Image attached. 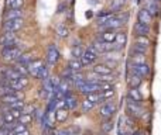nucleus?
<instances>
[{
  "instance_id": "42",
  "label": "nucleus",
  "mask_w": 161,
  "mask_h": 135,
  "mask_svg": "<svg viewBox=\"0 0 161 135\" xmlns=\"http://www.w3.org/2000/svg\"><path fill=\"white\" fill-rule=\"evenodd\" d=\"M156 2H157V3H161V0H156Z\"/></svg>"
},
{
  "instance_id": "9",
  "label": "nucleus",
  "mask_w": 161,
  "mask_h": 135,
  "mask_svg": "<svg viewBox=\"0 0 161 135\" xmlns=\"http://www.w3.org/2000/svg\"><path fill=\"white\" fill-rule=\"evenodd\" d=\"M7 82L13 91H23L28 86V79L25 76H21L16 80H7Z\"/></svg>"
},
{
  "instance_id": "34",
  "label": "nucleus",
  "mask_w": 161,
  "mask_h": 135,
  "mask_svg": "<svg viewBox=\"0 0 161 135\" xmlns=\"http://www.w3.org/2000/svg\"><path fill=\"white\" fill-rule=\"evenodd\" d=\"M57 35L59 37V38H67L68 35H69V30H68V27L65 24H58L57 25Z\"/></svg>"
},
{
  "instance_id": "20",
  "label": "nucleus",
  "mask_w": 161,
  "mask_h": 135,
  "mask_svg": "<svg viewBox=\"0 0 161 135\" xmlns=\"http://www.w3.org/2000/svg\"><path fill=\"white\" fill-rule=\"evenodd\" d=\"M68 116H69V110L67 107H58L54 111V117H55V121L58 124H62V122L67 121Z\"/></svg>"
},
{
  "instance_id": "25",
  "label": "nucleus",
  "mask_w": 161,
  "mask_h": 135,
  "mask_svg": "<svg viewBox=\"0 0 161 135\" xmlns=\"http://www.w3.org/2000/svg\"><path fill=\"white\" fill-rule=\"evenodd\" d=\"M25 0H4L6 10H20L23 8Z\"/></svg>"
},
{
  "instance_id": "1",
  "label": "nucleus",
  "mask_w": 161,
  "mask_h": 135,
  "mask_svg": "<svg viewBox=\"0 0 161 135\" xmlns=\"http://www.w3.org/2000/svg\"><path fill=\"white\" fill-rule=\"evenodd\" d=\"M21 55H23V51L19 45H10V47L2 48V58L6 62H17Z\"/></svg>"
},
{
  "instance_id": "30",
  "label": "nucleus",
  "mask_w": 161,
  "mask_h": 135,
  "mask_svg": "<svg viewBox=\"0 0 161 135\" xmlns=\"http://www.w3.org/2000/svg\"><path fill=\"white\" fill-rule=\"evenodd\" d=\"M112 16H113V13H112V11H100V13H97V16H96L97 24H99V25H103L109 18H110Z\"/></svg>"
},
{
  "instance_id": "17",
  "label": "nucleus",
  "mask_w": 161,
  "mask_h": 135,
  "mask_svg": "<svg viewBox=\"0 0 161 135\" xmlns=\"http://www.w3.org/2000/svg\"><path fill=\"white\" fill-rule=\"evenodd\" d=\"M116 34H117L116 30H102L97 39H100L103 42H108V44H113L114 39H116Z\"/></svg>"
},
{
  "instance_id": "4",
  "label": "nucleus",
  "mask_w": 161,
  "mask_h": 135,
  "mask_svg": "<svg viewBox=\"0 0 161 135\" xmlns=\"http://www.w3.org/2000/svg\"><path fill=\"white\" fill-rule=\"evenodd\" d=\"M24 25V20L23 18H14V20H6L3 23V30L7 33H17L19 30H21Z\"/></svg>"
},
{
  "instance_id": "27",
  "label": "nucleus",
  "mask_w": 161,
  "mask_h": 135,
  "mask_svg": "<svg viewBox=\"0 0 161 135\" xmlns=\"http://www.w3.org/2000/svg\"><path fill=\"white\" fill-rule=\"evenodd\" d=\"M142 83H143V77L130 73V76H129V79H127L129 87H130V89H137V87H140V86H142Z\"/></svg>"
},
{
  "instance_id": "33",
  "label": "nucleus",
  "mask_w": 161,
  "mask_h": 135,
  "mask_svg": "<svg viewBox=\"0 0 161 135\" xmlns=\"http://www.w3.org/2000/svg\"><path fill=\"white\" fill-rule=\"evenodd\" d=\"M33 61L34 59H33V55H31V54H23L16 64H20V65H23V66H28Z\"/></svg>"
},
{
  "instance_id": "40",
  "label": "nucleus",
  "mask_w": 161,
  "mask_h": 135,
  "mask_svg": "<svg viewBox=\"0 0 161 135\" xmlns=\"http://www.w3.org/2000/svg\"><path fill=\"white\" fill-rule=\"evenodd\" d=\"M130 135H146L144 131H142V130H136L134 132H131Z\"/></svg>"
},
{
  "instance_id": "38",
  "label": "nucleus",
  "mask_w": 161,
  "mask_h": 135,
  "mask_svg": "<svg viewBox=\"0 0 161 135\" xmlns=\"http://www.w3.org/2000/svg\"><path fill=\"white\" fill-rule=\"evenodd\" d=\"M112 130H113V122H112L110 120H106V121H103V124H102V131H103V132L109 134Z\"/></svg>"
},
{
  "instance_id": "31",
  "label": "nucleus",
  "mask_w": 161,
  "mask_h": 135,
  "mask_svg": "<svg viewBox=\"0 0 161 135\" xmlns=\"http://www.w3.org/2000/svg\"><path fill=\"white\" fill-rule=\"evenodd\" d=\"M82 54H83V47H82V45H80V44L72 45V48H71V55H72L74 59H80Z\"/></svg>"
},
{
  "instance_id": "32",
  "label": "nucleus",
  "mask_w": 161,
  "mask_h": 135,
  "mask_svg": "<svg viewBox=\"0 0 161 135\" xmlns=\"http://www.w3.org/2000/svg\"><path fill=\"white\" fill-rule=\"evenodd\" d=\"M134 44H139V45H143V47L148 48L151 44V41H150V38L146 35H136L134 37Z\"/></svg>"
},
{
  "instance_id": "23",
  "label": "nucleus",
  "mask_w": 161,
  "mask_h": 135,
  "mask_svg": "<svg viewBox=\"0 0 161 135\" xmlns=\"http://www.w3.org/2000/svg\"><path fill=\"white\" fill-rule=\"evenodd\" d=\"M64 101H65V107H67L68 110H75V108L78 107V97L72 93L67 94V96L64 97Z\"/></svg>"
},
{
  "instance_id": "26",
  "label": "nucleus",
  "mask_w": 161,
  "mask_h": 135,
  "mask_svg": "<svg viewBox=\"0 0 161 135\" xmlns=\"http://www.w3.org/2000/svg\"><path fill=\"white\" fill-rule=\"evenodd\" d=\"M82 68H85L82 65V62H80V59H71L69 62H68V65H67V69L68 70H71V72H74V73H78V72L82 70Z\"/></svg>"
},
{
  "instance_id": "39",
  "label": "nucleus",
  "mask_w": 161,
  "mask_h": 135,
  "mask_svg": "<svg viewBox=\"0 0 161 135\" xmlns=\"http://www.w3.org/2000/svg\"><path fill=\"white\" fill-rule=\"evenodd\" d=\"M45 135H58V132L53 127H47L45 128Z\"/></svg>"
},
{
  "instance_id": "24",
  "label": "nucleus",
  "mask_w": 161,
  "mask_h": 135,
  "mask_svg": "<svg viewBox=\"0 0 161 135\" xmlns=\"http://www.w3.org/2000/svg\"><path fill=\"white\" fill-rule=\"evenodd\" d=\"M125 6H126V0H112L109 11H112L113 14H119V13H122Z\"/></svg>"
},
{
  "instance_id": "36",
  "label": "nucleus",
  "mask_w": 161,
  "mask_h": 135,
  "mask_svg": "<svg viewBox=\"0 0 161 135\" xmlns=\"http://www.w3.org/2000/svg\"><path fill=\"white\" fill-rule=\"evenodd\" d=\"M93 107H95V104H93L92 101H89V100L86 99V97L83 99V101L80 103V108H82L83 113H88V111H91Z\"/></svg>"
},
{
  "instance_id": "21",
  "label": "nucleus",
  "mask_w": 161,
  "mask_h": 135,
  "mask_svg": "<svg viewBox=\"0 0 161 135\" xmlns=\"http://www.w3.org/2000/svg\"><path fill=\"white\" fill-rule=\"evenodd\" d=\"M153 20H154V17L151 16V14L148 13V11L146 10L144 7H143V8H140L139 14H137V21L143 23V24L151 25V24H153Z\"/></svg>"
},
{
  "instance_id": "6",
  "label": "nucleus",
  "mask_w": 161,
  "mask_h": 135,
  "mask_svg": "<svg viewBox=\"0 0 161 135\" xmlns=\"http://www.w3.org/2000/svg\"><path fill=\"white\" fill-rule=\"evenodd\" d=\"M91 47L93 48L97 54H105V55L109 52H112V51H116V48H114L113 44H108V42H103V41H100V39L93 41V44H92Z\"/></svg>"
},
{
  "instance_id": "19",
  "label": "nucleus",
  "mask_w": 161,
  "mask_h": 135,
  "mask_svg": "<svg viewBox=\"0 0 161 135\" xmlns=\"http://www.w3.org/2000/svg\"><path fill=\"white\" fill-rule=\"evenodd\" d=\"M150 31H151L150 25L143 24V23H140V21L134 23V25H133V33H134V35H146V37H148Z\"/></svg>"
},
{
  "instance_id": "43",
  "label": "nucleus",
  "mask_w": 161,
  "mask_h": 135,
  "mask_svg": "<svg viewBox=\"0 0 161 135\" xmlns=\"http://www.w3.org/2000/svg\"><path fill=\"white\" fill-rule=\"evenodd\" d=\"M44 135H45V134H44Z\"/></svg>"
},
{
  "instance_id": "29",
  "label": "nucleus",
  "mask_w": 161,
  "mask_h": 135,
  "mask_svg": "<svg viewBox=\"0 0 161 135\" xmlns=\"http://www.w3.org/2000/svg\"><path fill=\"white\" fill-rule=\"evenodd\" d=\"M23 8L20 10H6L4 11V21L6 20H14V18H23Z\"/></svg>"
},
{
  "instance_id": "35",
  "label": "nucleus",
  "mask_w": 161,
  "mask_h": 135,
  "mask_svg": "<svg viewBox=\"0 0 161 135\" xmlns=\"http://www.w3.org/2000/svg\"><path fill=\"white\" fill-rule=\"evenodd\" d=\"M33 120H34V116H33V114H30V113H23L21 117L19 118V124H23V125H25V127H27L28 124H31V122H33Z\"/></svg>"
},
{
  "instance_id": "12",
  "label": "nucleus",
  "mask_w": 161,
  "mask_h": 135,
  "mask_svg": "<svg viewBox=\"0 0 161 135\" xmlns=\"http://www.w3.org/2000/svg\"><path fill=\"white\" fill-rule=\"evenodd\" d=\"M0 76L6 80H16V79H19V77H21L20 73L13 66H3L0 69Z\"/></svg>"
},
{
  "instance_id": "8",
  "label": "nucleus",
  "mask_w": 161,
  "mask_h": 135,
  "mask_svg": "<svg viewBox=\"0 0 161 135\" xmlns=\"http://www.w3.org/2000/svg\"><path fill=\"white\" fill-rule=\"evenodd\" d=\"M45 65L47 64H45L42 59H34V61L27 66L28 68V75H31V76L36 77V79H38L40 72H41V69L44 68Z\"/></svg>"
},
{
  "instance_id": "37",
  "label": "nucleus",
  "mask_w": 161,
  "mask_h": 135,
  "mask_svg": "<svg viewBox=\"0 0 161 135\" xmlns=\"http://www.w3.org/2000/svg\"><path fill=\"white\" fill-rule=\"evenodd\" d=\"M147 49H148V48L143 47V45H139V44H134V42H133V47H131V52L144 54V55H146V52H147Z\"/></svg>"
},
{
  "instance_id": "5",
  "label": "nucleus",
  "mask_w": 161,
  "mask_h": 135,
  "mask_svg": "<svg viewBox=\"0 0 161 135\" xmlns=\"http://www.w3.org/2000/svg\"><path fill=\"white\" fill-rule=\"evenodd\" d=\"M59 51L58 48L55 47L54 44H50L47 48V55H45V61H47V64L50 65V66H54V65H57V62L59 61Z\"/></svg>"
},
{
  "instance_id": "10",
  "label": "nucleus",
  "mask_w": 161,
  "mask_h": 135,
  "mask_svg": "<svg viewBox=\"0 0 161 135\" xmlns=\"http://www.w3.org/2000/svg\"><path fill=\"white\" fill-rule=\"evenodd\" d=\"M130 73L137 75L140 77H147L150 75V66L148 64H143V65H130Z\"/></svg>"
},
{
  "instance_id": "22",
  "label": "nucleus",
  "mask_w": 161,
  "mask_h": 135,
  "mask_svg": "<svg viewBox=\"0 0 161 135\" xmlns=\"http://www.w3.org/2000/svg\"><path fill=\"white\" fill-rule=\"evenodd\" d=\"M127 45V34L125 31H117L116 39H114V48L116 49H123Z\"/></svg>"
},
{
  "instance_id": "11",
  "label": "nucleus",
  "mask_w": 161,
  "mask_h": 135,
  "mask_svg": "<svg viewBox=\"0 0 161 135\" xmlns=\"http://www.w3.org/2000/svg\"><path fill=\"white\" fill-rule=\"evenodd\" d=\"M126 108H127V114L130 117H134V118H140V117L144 114V110L140 107V104L133 101H129L127 100V104H126Z\"/></svg>"
},
{
  "instance_id": "41",
  "label": "nucleus",
  "mask_w": 161,
  "mask_h": 135,
  "mask_svg": "<svg viewBox=\"0 0 161 135\" xmlns=\"http://www.w3.org/2000/svg\"><path fill=\"white\" fill-rule=\"evenodd\" d=\"M14 135H30V131H28V130H25V131H21V132H19V134H14Z\"/></svg>"
},
{
  "instance_id": "16",
  "label": "nucleus",
  "mask_w": 161,
  "mask_h": 135,
  "mask_svg": "<svg viewBox=\"0 0 161 135\" xmlns=\"http://www.w3.org/2000/svg\"><path fill=\"white\" fill-rule=\"evenodd\" d=\"M92 72L97 76H106V75L113 73V68H110L108 64H96L92 68Z\"/></svg>"
},
{
  "instance_id": "14",
  "label": "nucleus",
  "mask_w": 161,
  "mask_h": 135,
  "mask_svg": "<svg viewBox=\"0 0 161 135\" xmlns=\"http://www.w3.org/2000/svg\"><path fill=\"white\" fill-rule=\"evenodd\" d=\"M144 8L151 14L153 17H158L161 13L160 3H157L156 0H144Z\"/></svg>"
},
{
  "instance_id": "28",
  "label": "nucleus",
  "mask_w": 161,
  "mask_h": 135,
  "mask_svg": "<svg viewBox=\"0 0 161 135\" xmlns=\"http://www.w3.org/2000/svg\"><path fill=\"white\" fill-rule=\"evenodd\" d=\"M143 64H147V62H146V55H144V54L131 52L130 65H143Z\"/></svg>"
},
{
  "instance_id": "18",
  "label": "nucleus",
  "mask_w": 161,
  "mask_h": 135,
  "mask_svg": "<svg viewBox=\"0 0 161 135\" xmlns=\"http://www.w3.org/2000/svg\"><path fill=\"white\" fill-rule=\"evenodd\" d=\"M127 100H129V101L137 103V104H142V103L144 101V97H143L142 91H140V87H137V89H129V91H127Z\"/></svg>"
},
{
  "instance_id": "13",
  "label": "nucleus",
  "mask_w": 161,
  "mask_h": 135,
  "mask_svg": "<svg viewBox=\"0 0 161 135\" xmlns=\"http://www.w3.org/2000/svg\"><path fill=\"white\" fill-rule=\"evenodd\" d=\"M21 100H24V93H23V91H14V93L2 96V101H3V104H6V106H10L16 101H21Z\"/></svg>"
},
{
  "instance_id": "15",
  "label": "nucleus",
  "mask_w": 161,
  "mask_h": 135,
  "mask_svg": "<svg viewBox=\"0 0 161 135\" xmlns=\"http://www.w3.org/2000/svg\"><path fill=\"white\" fill-rule=\"evenodd\" d=\"M0 45L2 47H10V45H17V37L14 33H4L0 37Z\"/></svg>"
},
{
  "instance_id": "2",
  "label": "nucleus",
  "mask_w": 161,
  "mask_h": 135,
  "mask_svg": "<svg viewBox=\"0 0 161 135\" xmlns=\"http://www.w3.org/2000/svg\"><path fill=\"white\" fill-rule=\"evenodd\" d=\"M117 111V104L114 101H105L102 103V106H100L99 108V117L103 120V121H106V120H110L112 117L116 114Z\"/></svg>"
},
{
  "instance_id": "3",
  "label": "nucleus",
  "mask_w": 161,
  "mask_h": 135,
  "mask_svg": "<svg viewBox=\"0 0 161 135\" xmlns=\"http://www.w3.org/2000/svg\"><path fill=\"white\" fill-rule=\"evenodd\" d=\"M97 58H99V54L92 47H88L80 56V62H82L83 66H89V65H93L97 61Z\"/></svg>"
},
{
  "instance_id": "7",
  "label": "nucleus",
  "mask_w": 161,
  "mask_h": 135,
  "mask_svg": "<svg viewBox=\"0 0 161 135\" xmlns=\"http://www.w3.org/2000/svg\"><path fill=\"white\" fill-rule=\"evenodd\" d=\"M78 90H79V93L88 96V94H92V93H97L100 90V85L96 82H88V80H85V83L80 86Z\"/></svg>"
}]
</instances>
